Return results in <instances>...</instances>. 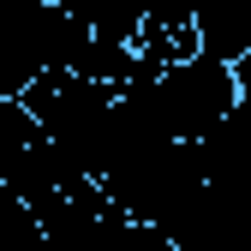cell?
Returning a JSON list of instances; mask_svg holds the SVG:
<instances>
[{"instance_id": "1", "label": "cell", "mask_w": 251, "mask_h": 251, "mask_svg": "<svg viewBox=\"0 0 251 251\" xmlns=\"http://www.w3.org/2000/svg\"><path fill=\"white\" fill-rule=\"evenodd\" d=\"M239 114L251 120V60H245V66H239Z\"/></svg>"}]
</instances>
